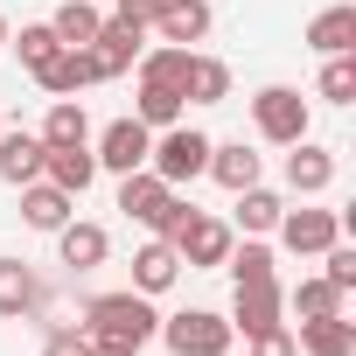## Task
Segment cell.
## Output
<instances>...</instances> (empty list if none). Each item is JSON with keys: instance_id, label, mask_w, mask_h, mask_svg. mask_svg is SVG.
Masks as SVG:
<instances>
[{"instance_id": "6da1fadb", "label": "cell", "mask_w": 356, "mask_h": 356, "mask_svg": "<svg viewBox=\"0 0 356 356\" xmlns=\"http://www.w3.org/2000/svg\"><path fill=\"white\" fill-rule=\"evenodd\" d=\"M84 335H105V342H126L133 356L161 335V307L147 300V293H133V286H119V293H91L84 300V321H77Z\"/></svg>"}, {"instance_id": "7a4b0ae2", "label": "cell", "mask_w": 356, "mask_h": 356, "mask_svg": "<svg viewBox=\"0 0 356 356\" xmlns=\"http://www.w3.org/2000/svg\"><path fill=\"white\" fill-rule=\"evenodd\" d=\"M119 210H126L140 231H154V238H175V231L189 224V210H196V203H189L182 189H168L154 168H133V175H119Z\"/></svg>"}, {"instance_id": "3957f363", "label": "cell", "mask_w": 356, "mask_h": 356, "mask_svg": "<svg viewBox=\"0 0 356 356\" xmlns=\"http://www.w3.org/2000/svg\"><path fill=\"white\" fill-rule=\"evenodd\" d=\"M154 342H168V356H231L238 328L217 307H182V314H161V335Z\"/></svg>"}, {"instance_id": "277c9868", "label": "cell", "mask_w": 356, "mask_h": 356, "mask_svg": "<svg viewBox=\"0 0 356 356\" xmlns=\"http://www.w3.org/2000/svg\"><path fill=\"white\" fill-rule=\"evenodd\" d=\"M147 168L161 175L168 189L203 182V168H210V133H196V126H161L154 147H147Z\"/></svg>"}, {"instance_id": "5b68a950", "label": "cell", "mask_w": 356, "mask_h": 356, "mask_svg": "<svg viewBox=\"0 0 356 356\" xmlns=\"http://www.w3.org/2000/svg\"><path fill=\"white\" fill-rule=\"evenodd\" d=\"M252 126H259L266 147H293V140H307L314 112L293 84H266V91H252Z\"/></svg>"}, {"instance_id": "8992f818", "label": "cell", "mask_w": 356, "mask_h": 356, "mask_svg": "<svg viewBox=\"0 0 356 356\" xmlns=\"http://www.w3.org/2000/svg\"><path fill=\"white\" fill-rule=\"evenodd\" d=\"M273 238H280L293 259H321V252L342 238V210H321V203H307V196H300V210H280Z\"/></svg>"}, {"instance_id": "52a82bcc", "label": "cell", "mask_w": 356, "mask_h": 356, "mask_svg": "<svg viewBox=\"0 0 356 356\" xmlns=\"http://www.w3.org/2000/svg\"><path fill=\"white\" fill-rule=\"evenodd\" d=\"M175 252H182V266L189 273H217L224 259H231V245H238V231L224 224V217H203V210H189V224L168 238Z\"/></svg>"}, {"instance_id": "ba28073f", "label": "cell", "mask_w": 356, "mask_h": 356, "mask_svg": "<svg viewBox=\"0 0 356 356\" xmlns=\"http://www.w3.org/2000/svg\"><path fill=\"white\" fill-rule=\"evenodd\" d=\"M147 147H154V126H140L133 112H126V119H112V126L91 140L98 175H133V168H147Z\"/></svg>"}, {"instance_id": "9c48e42d", "label": "cell", "mask_w": 356, "mask_h": 356, "mask_svg": "<svg viewBox=\"0 0 356 356\" xmlns=\"http://www.w3.org/2000/svg\"><path fill=\"white\" fill-rule=\"evenodd\" d=\"M210 29H217V8H210V0H161V15L147 22V35H154V42H175V49L210 42Z\"/></svg>"}, {"instance_id": "30bf717a", "label": "cell", "mask_w": 356, "mask_h": 356, "mask_svg": "<svg viewBox=\"0 0 356 356\" xmlns=\"http://www.w3.org/2000/svg\"><path fill=\"white\" fill-rule=\"evenodd\" d=\"M286 189H293V196H328V189H335V147L293 140V147H286Z\"/></svg>"}, {"instance_id": "8fae6325", "label": "cell", "mask_w": 356, "mask_h": 356, "mask_svg": "<svg viewBox=\"0 0 356 356\" xmlns=\"http://www.w3.org/2000/svg\"><path fill=\"white\" fill-rule=\"evenodd\" d=\"M35 84H42L49 98H77V91L105 84V70H98V56H91V49H56V56L35 70Z\"/></svg>"}, {"instance_id": "7c38bea8", "label": "cell", "mask_w": 356, "mask_h": 356, "mask_svg": "<svg viewBox=\"0 0 356 356\" xmlns=\"http://www.w3.org/2000/svg\"><path fill=\"white\" fill-rule=\"evenodd\" d=\"M42 133H29V126H0V182L8 189H29L35 175H42Z\"/></svg>"}, {"instance_id": "4fadbf2b", "label": "cell", "mask_w": 356, "mask_h": 356, "mask_svg": "<svg viewBox=\"0 0 356 356\" xmlns=\"http://www.w3.org/2000/svg\"><path fill=\"white\" fill-rule=\"evenodd\" d=\"M77 217V196L70 189H56V182H42V175H35V182L22 189V224L29 231H42V238H56L63 224Z\"/></svg>"}, {"instance_id": "5bb4252c", "label": "cell", "mask_w": 356, "mask_h": 356, "mask_svg": "<svg viewBox=\"0 0 356 356\" xmlns=\"http://www.w3.org/2000/svg\"><path fill=\"white\" fill-rule=\"evenodd\" d=\"M56 259H63L70 273H98V266L112 259V231H105V224H84V217H70V224L56 231Z\"/></svg>"}, {"instance_id": "9a60e30c", "label": "cell", "mask_w": 356, "mask_h": 356, "mask_svg": "<svg viewBox=\"0 0 356 356\" xmlns=\"http://www.w3.org/2000/svg\"><path fill=\"white\" fill-rule=\"evenodd\" d=\"M42 307V273L29 259H0V321H35Z\"/></svg>"}, {"instance_id": "2e32d148", "label": "cell", "mask_w": 356, "mask_h": 356, "mask_svg": "<svg viewBox=\"0 0 356 356\" xmlns=\"http://www.w3.org/2000/svg\"><path fill=\"white\" fill-rule=\"evenodd\" d=\"M203 175H210L217 189L238 196V189H252L259 175H266V154H252L245 140H210V168H203Z\"/></svg>"}, {"instance_id": "e0dca14e", "label": "cell", "mask_w": 356, "mask_h": 356, "mask_svg": "<svg viewBox=\"0 0 356 356\" xmlns=\"http://www.w3.org/2000/svg\"><path fill=\"white\" fill-rule=\"evenodd\" d=\"M175 280H182V252H175L168 238H147L140 252H133V293H147V300H161Z\"/></svg>"}, {"instance_id": "ac0fdd59", "label": "cell", "mask_w": 356, "mask_h": 356, "mask_svg": "<svg viewBox=\"0 0 356 356\" xmlns=\"http://www.w3.org/2000/svg\"><path fill=\"white\" fill-rule=\"evenodd\" d=\"M140 49H147V29H140V22H119V15H112V22L98 29V42H91V56H98L105 77H126V70L140 63Z\"/></svg>"}, {"instance_id": "d6986e66", "label": "cell", "mask_w": 356, "mask_h": 356, "mask_svg": "<svg viewBox=\"0 0 356 356\" xmlns=\"http://www.w3.org/2000/svg\"><path fill=\"white\" fill-rule=\"evenodd\" d=\"M280 210H286V196H280V189H266V182H252V189H238V196H231V231H245V238H273Z\"/></svg>"}, {"instance_id": "ffe728a7", "label": "cell", "mask_w": 356, "mask_h": 356, "mask_svg": "<svg viewBox=\"0 0 356 356\" xmlns=\"http://www.w3.org/2000/svg\"><path fill=\"white\" fill-rule=\"evenodd\" d=\"M280 314H286L280 280H266V286H238V293H231V328H238V335H259V328H273Z\"/></svg>"}, {"instance_id": "44dd1931", "label": "cell", "mask_w": 356, "mask_h": 356, "mask_svg": "<svg viewBox=\"0 0 356 356\" xmlns=\"http://www.w3.org/2000/svg\"><path fill=\"white\" fill-rule=\"evenodd\" d=\"M293 349H300V356H356V321H349V314L293 321Z\"/></svg>"}, {"instance_id": "7402d4cb", "label": "cell", "mask_w": 356, "mask_h": 356, "mask_svg": "<svg viewBox=\"0 0 356 356\" xmlns=\"http://www.w3.org/2000/svg\"><path fill=\"white\" fill-rule=\"evenodd\" d=\"M314 56H349L356 49V8L349 0H335V8H321L314 22H307V35H300Z\"/></svg>"}, {"instance_id": "603a6c76", "label": "cell", "mask_w": 356, "mask_h": 356, "mask_svg": "<svg viewBox=\"0 0 356 356\" xmlns=\"http://www.w3.org/2000/svg\"><path fill=\"white\" fill-rule=\"evenodd\" d=\"M42 182L84 196V189L98 182V154H91V140H84V147H49V154H42Z\"/></svg>"}, {"instance_id": "cb8c5ba5", "label": "cell", "mask_w": 356, "mask_h": 356, "mask_svg": "<svg viewBox=\"0 0 356 356\" xmlns=\"http://www.w3.org/2000/svg\"><path fill=\"white\" fill-rule=\"evenodd\" d=\"M182 98H189V105H224V98H231V63H224V56H210V49H189Z\"/></svg>"}, {"instance_id": "d4e9b609", "label": "cell", "mask_w": 356, "mask_h": 356, "mask_svg": "<svg viewBox=\"0 0 356 356\" xmlns=\"http://www.w3.org/2000/svg\"><path fill=\"white\" fill-rule=\"evenodd\" d=\"M42 147H84L91 140V112H84V98H49V112H42Z\"/></svg>"}, {"instance_id": "484cf974", "label": "cell", "mask_w": 356, "mask_h": 356, "mask_svg": "<svg viewBox=\"0 0 356 356\" xmlns=\"http://www.w3.org/2000/svg\"><path fill=\"white\" fill-rule=\"evenodd\" d=\"M49 29H56L63 49H91L98 29H105V15H98V0H63V8L49 15Z\"/></svg>"}, {"instance_id": "4316f807", "label": "cell", "mask_w": 356, "mask_h": 356, "mask_svg": "<svg viewBox=\"0 0 356 356\" xmlns=\"http://www.w3.org/2000/svg\"><path fill=\"white\" fill-rule=\"evenodd\" d=\"M224 273H231V286H266V280H280V259L266 238H245V245H231Z\"/></svg>"}, {"instance_id": "83f0119b", "label": "cell", "mask_w": 356, "mask_h": 356, "mask_svg": "<svg viewBox=\"0 0 356 356\" xmlns=\"http://www.w3.org/2000/svg\"><path fill=\"white\" fill-rule=\"evenodd\" d=\"M133 77H140V84H175V91H182V77H189V49H175V42H147L140 63H133Z\"/></svg>"}, {"instance_id": "f1b7e54d", "label": "cell", "mask_w": 356, "mask_h": 356, "mask_svg": "<svg viewBox=\"0 0 356 356\" xmlns=\"http://www.w3.org/2000/svg\"><path fill=\"white\" fill-rule=\"evenodd\" d=\"M182 112H189V98L175 91V84H140V98H133V119L140 126H182Z\"/></svg>"}, {"instance_id": "f546056e", "label": "cell", "mask_w": 356, "mask_h": 356, "mask_svg": "<svg viewBox=\"0 0 356 356\" xmlns=\"http://www.w3.org/2000/svg\"><path fill=\"white\" fill-rule=\"evenodd\" d=\"M280 293H286V307H293L300 321H321V314H342V300H349V293H335V286H328L321 273H307L300 286H280Z\"/></svg>"}, {"instance_id": "4dcf8cb0", "label": "cell", "mask_w": 356, "mask_h": 356, "mask_svg": "<svg viewBox=\"0 0 356 356\" xmlns=\"http://www.w3.org/2000/svg\"><path fill=\"white\" fill-rule=\"evenodd\" d=\"M314 98H321V105H356V49H349V56H321Z\"/></svg>"}, {"instance_id": "1f68e13d", "label": "cell", "mask_w": 356, "mask_h": 356, "mask_svg": "<svg viewBox=\"0 0 356 356\" xmlns=\"http://www.w3.org/2000/svg\"><path fill=\"white\" fill-rule=\"evenodd\" d=\"M8 49H15V56H22V70L35 77V70H42L63 42H56V29H49V22H22V35H8Z\"/></svg>"}, {"instance_id": "d6a6232c", "label": "cell", "mask_w": 356, "mask_h": 356, "mask_svg": "<svg viewBox=\"0 0 356 356\" xmlns=\"http://www.w3.org/2000/svg\"><path fill=\"white\" fill-rule=\"evenodd\" d=\"M321 280H328L335 293H356V252H349L342 238H335V245L321 252Z\"/></svg>"}, {"instance_id": "836d02e7", "label": "cell", "mask_w": 356, "mask_h": 356, "mask_svg": "<svg viewBox=\"0 0 356 356\" xmlns=\"http://www.w3.org/2000/svg\"><path fill=\"white\" fill-rule=\"evenodd\" d=\"M245 342H252V356H300L286 321H273V328H259V335H245Z\"/></svg>"}, {"instance_id": "e575fe53", "label": "cell", "mask_w": 356, "mask_h": 356, "mask_svg": "<svg viewBox=\"0 0 356 356\" xmlns=\"http://www.w3.org/2000/svg\"><path fill=\"white\" fill-rule=\"evenodd\" d=\"M84 342H91V335H84L77 321H56V328L42 335V356H84Z\"/></svg>"}, {"instance_id": "d590c367", "label": "cell", "mask_w": 356, "mask_h": 356, "mask_svg": "<svg viewBox=\"0 0 356 356\" xmlns=\"http://www.w3.org/2000/svg\"><path fill=\"white\" fill-rule=\"evenodd\" d=\"M154 15H161V0H119V22H140V29H147Z\"/></svg>"}, {"instance_id": "8d00e7d4", "label": "cell", "mask_w": 356, "mask_h": 356, "mask_svg": "<svg viewBox=\"0 0 356 356\" xmlns=\"http://www.w3.org/2000/svg\"><path fill=\"white\" fill-rule=\"evenodd\" d=\"M84 356H133V349H126V342H105V335H91V342H84Z\"/></svg>"}, {"instance_id": "74e56055", "label": "cell", "mask_w": 356, "mask_h": 356, "mask_svg": "<svg viewBox=\"0 0 356 356\" xmlns=\"http://www.w3.org/2000/svg\"><path fill=\"white\" fill-rule=\"evenodd\" d=\"M8 35H15V29H8V15H0V49H8Z\"/></svg>"}]
</instances>
